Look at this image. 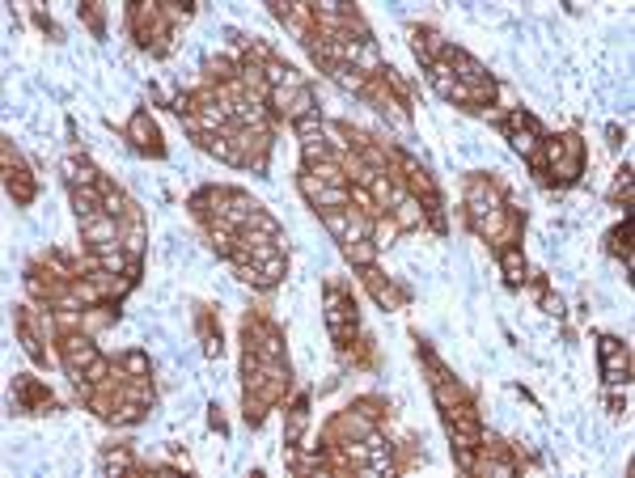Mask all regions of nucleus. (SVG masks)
I'll return each mask as SVG.
<instances>
[{
  "label": "nucleus",
  "instance_id": "obj_8",
  "mask_svg": "<svg viewBox=\"0 0 635 478\" xmlns=\"http://www.w3.org/2000/svg\"><path fill=\"white\" fill-rule=\"evenodd\" d=\"M360 280H365V288L373 292V301H377L382 309H403L407 305V288L390 284L377 267H365V271H360Z\"/></svg>",
  "mask_w": 635,
  "mask_h": 478
},
{
  "label": "nucleus",
  "instance_id": "obj_2",
  "mask_svg": "<svg viewBox=\"0 0 635 478\" xmlns=\"http://www.w3.org/2000/svg\"><path fill=\"white\" fill-rule=\"evenodd\" d=\"M597 351H601V377H606V385H627V377H631V351H627V343L615 339V335H601Z\"/></svg>",
  "mask_w": 635,
  "mask_h": 478
},
{
  "label": "nucleus",
  "instance_id": "obj_24",
  "mask_svg": "<svg viewBox=\"0 0 635 478\" xmlns=\"http://www.w3.org/2000/svg\"><path fill=\"white\" fill-rule=\"evenodd\" d=\"M81 13H85V21H89V30L102 39V35H106V26H102V4H85Z\"/></svg>",
  "mask_w": 635,
  "mask_h": 478
},
{
  "label": "nucleus",
  "instance_id": "obj_6",
  "mask_svg": "<svg viewBox=\"0 0 635 478\" xmlns=\"http://www.w3.org/2000/svg\"><path fill=\"white\" fill-rule=\"evenodd\" d=\"M123 135L132 140V149H136V153L166 157V144H161V127L153 123V115H149V111H136V115L128 119V127H123Z\"/></svg>",
  "mask_w": 635,
  "mask_h": 478
},
{
  "label": "nucleus",
  "instance_id": "obj_3",
  "mask_svg": "<svg viewBox=\"0 0 635 478\" xmlns=\"http://www.w3.org/2000/svg\"><path fill=\"white\" fill-rule=\"evenodd\" d=\"M97 356H102V351H97V343L89 339V335H73V330H68V335L59 339V360H64V368H68L73 382L85 377V368H89Z\"/></svg>",
  "mask_w": 635,
  "mask_h": 478
},
{
  "label": "nucleus",
  "instance_id": "obj_11",
  "mask_svg": "<svg viewBox=\"0 0 635 478\" xmlns=\"http://www.w3.org/2000/svg\"><path fill=\"white\" fill-rule=\"evenodd\" d=\"M445 47H449V42H445L437 30H428V26H415V30H411V51H415V59H420L423 68H432V64L441 59Z\"/></svg>",
  "mask_w": 635,
  "mask_h": 478
},
{
  "label": "nucleus",
  "instance_id": "obj_22",
  "mask_svg": "<svg viewBox=\"0 0 635 478\" xmlns=\"http://www.w3.org/2000/svg\"><path fill=\"white\" fill-rule=\"evenodd\" d=\"M119 470H136V458L128 449H106L102 453V474H119Z\"/></svg>",
  "mask_w": 635,
  "mask_h": 478
},
{
  "label": "nucleus",
  "instance_id": "obj_13",
  "mask_svg": "<svg viewBox=\"0 0 635 478\" xmlns=\"http://www.w3.org/2000/svg\"><path fill=\"white\" fill-rule=\"evenodd\" d=\"M18 339H21V347H26V356L35 364H43L47 360V351H43V343H39V330H35V309H18Z\"/></svg>",
  "mask_w": 635,
  "mask_h": 478
},
{
  "label": "nucleus",
  "instance_id": "obj_18",
  "mask_svg": "<svg viewBox=\"0 0 635 478\" xmlns=\"http://www.w3.org/2000/svg\"><path fill=\"white\" fill-rule=\"evenodd\" d=\"M18 398H21L26 411H43V406H51V394H47L39 382H30V377H21L18 382Z\"/></svg>",
  "mask_w": 635,
  "mask_h": 478
},
{
  "label": "nucleus",
  "instance_id": "obj_20",
  "mask_svg": "<svg viewBox=\"0 0 635 478\" xmlns=\"http://www.w3.org/2000/svg\"><path fill=\"white\" fill-rule=\"evenodd\" d=\"M423 220H428V216H423L420 199H411V195H407L403 204L394 208V225H399V229H415V225H423Z\"/></svg>",
  "mask_w": 635,
  "mask_h": 478
},
{
  "label": "nucleus",
  "instance_id": "obj_10",
  "mask_svg": "<svg viewBox=\"0 0 635 478\" xmlns=\"http://www.w3.org/2000/svg\"><path fill=\"white\" fill-rule=\"evenodd\" d=\"M81 242L89 250H97V246H115L119 242V220L115 216H89V220H81Z\"/></svg>",
  "mask_w": 635,
  "mask_h": 478
},
{
  "label": "nucleus",
  "instance_id": "obj_5",
  "mask_svg": "<svg viewBox=\"0 0 635 478\" xmlns=\"http://www.w3.org/2000/svg\"><path fill=\"white\" fill-rule=\"evenodd\" d=\"M267 102H271V115L289 119V123L314 115V94H309V85H284V89H271Z\"/></svg>",
  "mask_w": 635,
  "mask_h": 478
},
{
  "label": "nucleus",
  "instance_id": "obj_21",
  "mask_svg": "<svg viewBox=\"0 0 635 478\" xmlns=\"http://www.w3.org/2000/svg\"><path fill=\"white\" fill-rule=\"evenodd\" d=\"M199 339H204V356H212V360L225 351V343H221V330H212L208 313H199Z\"/></svg>",
  "mask_w": 635,
  "mask_h": 478
},
{
  "label": "nucleus",
  "instance_id": "obj_16",
  "mask_svg": "<svg viewBox=\"0 0 635 478\" xmlns=\"http://www.w3.org/2000/svg\"><path fill=\"white\" fill-rule=\"evenodd\" d=\"M344 258L352 263V267H373L377 263V242L373 237H360V242H344Z\"/></svg>",
  "mask_w": 635,
  "mask_h": 478
},
{
  "label": "nucleus",
  "instance_id": "obj_4",
  "mask_svg": "<svg viewBox=\"0 0 635 478\" xmlns=\"http://www.w3.org/2000/svg\"><path fill=\"white\" fill-rule=\"evenodd\" d=\"M4 187H9V195H13V204H30L35 199V191H39V182H35V173L26 170V161L18 157V149L4 140Z\"/></svg>",
  "mask_w": 635,
  "mask_h": 478
},
{
  "label": "nucleus",
  "instance_id": "obj_9",
  "mask_svg": "<svg viewBox=\"0 0 635 478\" xmlns=\"http://www.w3.org/2000/svg\"><path fill=\"white\" fill-rule=\"evenodd\" d=\"M327 436L335 440H368L373 436V420H368V415H360V411H344V415H335V420H330V428H327Z\"/></svg>",
  "mask_w": 635,
  "mask_h": 478
},
{
  "label": "nucleus",
  "instance_id": "obj_25",
  "mask_svg": "<svg viewBox=\"0 0 635 478\" xmlns=\"http://www.w3.org/2000/svg\"><path fill=\"white\" fill-rule=\"evenodd\" d=\"M538 292H542V309H546V313H555V318H559V313H563V301H559V297H551L542 280H538Z\"/></svg>",
  "mask_w": 635,
  "mask_h": 478
},
{
  "label": "nucleus",
  "instance_id": "obj_12",
  "mask_svg": "<svg viewBox=\"0 0 635 478\" xmlns=\"http://www.w3.org/2000/svg\"><path fill=\"white\" fill-rule=\"evenodd\" d=\"M500 271H504V284L508 288H521L530 280V271H525V254H521L517 242H504L500 246Z\"/></svg>",
  "mask_w": 635,
  "mask_h": 478
},
{
  "label": "nucleus",
  "instance_id": "obj_1",
  "mask_svg": "<svg viewBox=\"0 0 635 478\" xmlns=\"http://www.w3.org/2000/svg\"><path fill=\"white\" fill-rule=\"evenodd\" d=\"M327 330L339 343H347L356 335V305L339 284H327Z\"/></svg>",
  "mask_w": 635,
  "mask_h": 478
},
{
  "label": "nucleus",
  "instance_id": "obj_23",
  "mask_svg": "<svg viewBox=\"0 0 635 478\" xmlns=\"http://www.w3.org/2000/svg\"><path fill=\"white\" fill-rule=\"evenodd\" d=\"M123 373H128V377H149V356H144V351H123Z\"/></svg>",
  "mask_w": 635,
  "mask_h": 478
},
{
  "label": "nucleus",
  "instance_id": "obj_19",
  "mask_svg": "<svg viewBox=\"0 0 635 478\" xmlns=\"http://www.w3.org/2000/svg\"><path fill=\"white\" fill-rule=\"evenodd\" d=\"M301 161H306V170L318 166V161H330V140H322V132L301 135Z\"/></svg>",
  "mask_w": 635,
  "mask_h": 478
},
{
  "label": "nucleus",
  "instance_id": "obj_7",
  "mask_svg": "<svg viewBox=\"0 0 635 478\" xmlns=\"http://www.w3.org/2000/svg\"><path fill=\"white\" fill-rule=\"evenodd\" d=\"M297 187H301V195H306L309 204L318 212H330V208H347V187H327V182H318L309 170H301V178H297Z\"/></svg>",
  "mask_w": 635,
  "mask_h": 478
},
{
  "label": "nucleus",
  "instance_id": "obj_14",
  "mask_svg": "<svg viewBox=\"0 0 635 478\" xmlns=\"http://www.w3.org/2000/svg\"><path fill=\"white\" fill-rule=\"evenodd\" d=\"M64 173H68L73 187H97V182H102L89 157H64Z\"/></svg>",
  "mask_w": 635,
  "mask_h": 478
},
{
  "label": "nucleus",
  "instance_id": "obj_15",
  "mask_svg": "<svg viewBox=\"0 0 635 478\" xmlns=\"http://www.w3.org/2000/svg\"><path fill=\"white\" fill-rule=\"evenodd\" d=\"M73 212H77V220L102 216V191L97 187H73Z\"/></svg>",
  "mask_w": 635,
  "mask_h": 478
},
{
  "label": "nucleus",
  "instance_id": "obj_17",
  "mask_svg": "<svg viewBox=\"0 0 635 478\" xmlns=\"http://www.w3.org/2000/svg\"><path fill=\"white\" fill-rule=\"evenodd\" d=\"M306 423H309V398L301 394V398L292 402V411H289V432H284V440H289L292 449L301 444V436H306Z\"/></svg>",
  "mask_w": 635,
  "mask_h": 478
}]
</instances>
